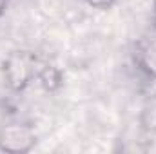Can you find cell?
Instances as JSON below:
<instances>
[{
	"label": "cell",
	"instance_id": "cell-5",
	"mask_svg": "<svg viewBox=\"0 0 156 154\" xmlns=\"http://www.w3.org/2000/svg\"><path fill=\"white\" fill-rule=\"evenodd\" d=\"M140 123L147 132H156V98H151L140 114Z\"/></svg>",
	"mask_w": 156,
	"mask_h": 154
},
{
	"label": "cell",
	"instance_id": "cell-6",
	"mask_svg": "<svg viewBox=\"0 0 156 154\" xmlns=\"http://www.w3.org/2000/svg\"><path fill=\"white\" fill-rule=\"evenodd\" d=\"M82 2L94 11H111L118 0H82Z\"/></svg>",
	"mask_w": 156,
	"mask_h": 154
},
{
	"label": "cell",
	"instance_id": "cell-2",
	"mask_svg": "<svg viewBox=\"0 0 156 154\" xmlns=\"http://www.w3.org/2000/svg\"><path fill=\"white\" fill-rule=\"evenodd\" d=\"M38 143L35 127L27 121H5L0 125V152L27 154Z\"/></svg>",
	"mask_w": 156,
	"mask_h": 154
},
{
	"label": "cell",
	"instance_id": "cell-7",
	"mask_svg": "<svg viewBox=\"0 0 156 154\" xmlns=\"http://www.w3.org/2000/svg\"><path fill=\"white\" fill-rule=\"evenodd\" d=\"M7 5H9V0H0V18L4 16V13H5V9H7Z\"/></svg>",
	"mask_w": 156,
	"mask_h": 154
},
{
	"label": "cell",
	"instance_id": "cell-3",
	"mask_svg": "<svg viewBox=\"0 0 156 154\" xmlns=\"http://www.w3.org/2000/svg\"><path fill=\"white\" fill-rule=\"evenodd\" d=\"M133 60L144 76L156 82V35H147L134 42Z\"/></svg>",
	"mask_w": 156,
	"mask_h": 154
},
{
	"label": "cell",
	"instance_id": "cell-8",
	"mask_svg": "<svg viewBox=\"0 0 156 154\" xmlns=\"http://www.w3.org/2000/svg\"><path fill=\"white\" fill-rule=\"evenodd\" d=\"M153 5H154V11H156V0H153Z\"/></svg>",
	"mask_w": 156,
	"mask_h": 154
},
{
	"label": "cell",
	"instance_id": "cell-1",
	"mask_svg": "<svg viewBox=\"0 0 156 154\" xmlns=\"http://www.w3.org/2000/svg\"><path fill=\"white\" fill-rule=\"evenodd\" d=\"M37 56L27 51H11L0 64V76L7 91L18 94L24 93L33 82H37L38 69Z\"/></svg>",
	"mask_w": 156,
	"mask_h": 154
},
{
	"label": "cell",
	"instance_id": "cell-4",
	"mask_svg": "<svg viewBox=\"0 0 156 154\" xmlns=\"http://www.w3.org/2000/svg\"><path fill=\"white\" fill-rule=\"evenodd\" d=\"M64 71L62 67H58L55 62L44 60L38 62V69H37V82L40 83V87L45 93H56L62 89L64 85Z\"/></svg>",
	"mask_w": 156,
	"mask_h": 154
}]
</instances>
